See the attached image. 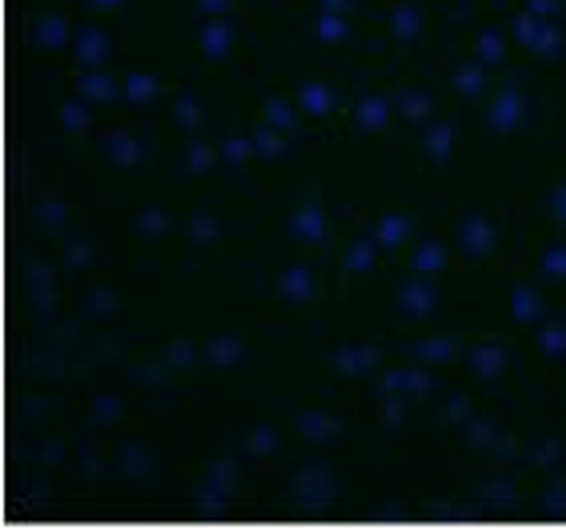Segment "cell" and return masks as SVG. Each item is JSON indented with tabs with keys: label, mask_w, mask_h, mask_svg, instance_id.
<instances>
[{
	"label": "cell",
	"mask_w": 566,
	"mask_h": 530,
	"mask_svg": "<svg viewBox=\"0 0 566 530\" xmlns=\"http://www.w3.org/2000/svg\"><path fill=\"white\" fill-rule=\"evenodd\" d=\"M523 121H526V93L518 89L514 76H506V81L494 89L491 105H486V113H482V125H486L494 137H511Z\"/></svg>",
	"instance_id": "1"
},
{
	"label": "cell",
	"mask_w": 566,
	"mask_h": 530,
	"mask_svg": "<svg viewBox=\"0 0 566 530\" xmlns=\"http://www.w3.org/2000/svg\"><path fill=\"white\" fill-rule=\"evenodd\" d=\"M494 249H499V229L486 214H467L458 221V253L470 261H482L491 258Z\"/></svg>",
	"instance_id": "2"
},
{
	"label": "cell",
	"mask_w": 566,
	"mask_h": 530,
	"mask_svg": "<svg viewBox=\"0 0 566 530\" xmlns=\"http://www.w3.org/2000/svg\"><path fill=\"white\" fill-rule=\"evenodd\" d=\"M398 310H402V318H430L438 310V290L430 285V278H422V273H415V278H406L402 285H398Z\"/></svg>",
	"instance_id": "3"
},
{
	"label": "cell",
	"mask_w": 566,
	"mask_h": 530,
	"mask_svg": "<svg viewBox=\"0 0 566 530\" xmlns=\"http://www.w3.org/2000/svg\"><path fill=\"white\" fill-rule=\"evenodd\" d=\"M290 233H294L302 246H317V241H326V233H329L326 206H322L317 197H305L302 206L294 209V217H290Z\"/></svg>",
	"instance_id": "4"
},
{
	"label": "cell",
	"mask_w": 566,
	"mask_h": 530,
	"mask_svg": "<svg viewBox=\"0 0 566 530\" xmlns=\"http://www.w3.org/2000/svg\"><path fill=\"white\" fill-rule=\"evenodd\" d=\"M201 56L206 61H226L229 53H233V41H238V24H233V17H206V24H201Z\"/></svg>",
	"instance_id": "5"
},
{
	"label": "cell",
	"mask_w": 566,
	"mask_h": 530,
	"mask_svg": "<svg viewBox=\"0 0 566 530\" xmlns=\"http://www.w3.org/2000/svg\"><path fill=\"white\" fill-rule=\"evenodd\" d=\"M467 362H470V374H474L479 382H494V378H502V370H506L511 354H506V346H502L499 337H486V342H479V346H470Z\"/></svg>",
	"instance_id": "6"
},
{
	"label": "cell",
	"mask_w": 566,
	"mask_h": 530,
	"mask_svg": "<svg viewBox=\"0 0 566 530\" xmlns=\"http://www.w3.org/2000/svg\"><path fill=\"white\" fill-rule=\"evenodd\" d=\"M105 56H109V33L97 29V24H85V29H76L73 37V61L81 69H101L105 65Z\"/></svg>",
	"instance_id": "7"
},
{
	"label": "cell",
	"mask_w": 566,
	"mask_h": 530,
	"mask_svg": "<svg viewBox=\"0 0 566 530\" xmlns=\"http://www.w3.org/2000/svg\"><path fill=\"white\" fill-rule=\"evenodd\" d=\"M394 113H398V108H394V97H386V93H366V97L354 105V129L381 133L386 125H390Z\"/></svg>",
	"instance_id": "8"
},
{
	"label": "cell",
	"mask_w": 566,
	"mask_h": 530,
	"mask_svg": "<svg viewBox=\"0 0 566 530\" xmlns=\"http://www.w3.org/2000/svg\"><path fill=\"white\" fill-rule=\"evenodd\" d=\"M101 153H105V162L117 165V169H133V165H142L145 157V145L125 129H113L101 137Z\"/></svg>",
	"instance_id": "9"
},
{
	"label": "cell",
	"mask_w": 566,
	"mask_h": 530,
	"mask_svg": "<svg viewBox=\"0 0 566 530\" xmlns=\"http://www.w3.org/2000/svg\"><path fill=\"white\" fill-rule=\"evenodd\" d=\"M454 121H430L422 133V157L430 165H447L450 157H454Z\"/></svg>",
	"instance_id": "10"
},
{
	"label": "cell",
	"mask_w": 566,
	"mask_h": 530,
	"mask_svg": "<svg viewBox=\"0 0 566 530\" xmlns=\"http://www.w3.org/2000/svg\"><path fill=\"white\" fill-rule=\"evenodd\" d=\"M29 41H33L36 49H44V53H56V49L69 44V21L61 12H44V17H36V21L29 24Z\"/></svg>",
	"instance_id": "11"
},
{
	"label": "cell",
	"mask_w": 566,
	"mask_h": 530,
	"mask_svg": "<svg viewBox=\"0 0 566 530\" xmlns=\"http://www.w3.org/2000/svg\"><path fill=\"white\" fill-rule=\"evenodd\" d=\"M381 389H386V394H402V398H422V394L434 389V378H430V370L426 366L422 370L402 366V370H394V374H386Z\"/></svg>",
	"instance_id": "12"
},
{
	"label": "cell",
	"mask_w": 566,
	"mask_h": 530,
	"mask_svg": "<svg viewBox=\"0 0 566 530\" xmlns=\"http://www.w3.org/2000/svg\"><path fill=\"white\" fill-rule=\"evenodd\" d=\"M381 362V350L378 346H338L334 350V370L338 374H346V378H358V374H370V370H378Z\"/></svg>",
	"instance_id": "13"
},
{
	"label": "cell",
	"mask_w": 566,
	"mask_h": 530,
	"mask_svg": "<svg viewBox=\"0 0 566 530\" xmlns=\"http://www.w3.org/2000/svg\"><path fill=\"white\" fill-rule=\"evenodd\" d=\"M491 89V65H482L479 56H470L467 65L454 69V93L467 101H479Z\"/></svg>",
	"instance_id": "14"
},
{
	"label": "cell",
	"mask_w": 566,
	"mask_h": 530,
	"mask_svg": "<svg viewBox=\"0 0 566 530\" xmlns=\"http://www.w3.org/2000/svg\"><path fill=\"white\" fill-rule=\"evenodd\" d=\"M314 290H317V282L305 266H290V270H282V278H277V293H282L285 305H305L314 298Z\"/></svg>",
	"instance_id": "15"
},
{
	"label": "cell",
	"mask_w": 566,
	"mask_h": 530,
	"mask_svg": "<svg viewBox=\"0 0 566 530\" xmlns=\"http://www.w3.org/2000/svg\"><path fill=\"white\" fill-rule=\"evenodd\" d=\"M511 318L518 325H543L546 322L543 293L534 290V285H514V293H511Z\"/></svg>",
	"instance_id": "16"
},
{
	"label": "cell",
	"mask_w": 566,
	"mask_h": 530,
	"mask_svg": "<svg viewBox=\"0 0 566 530\" xmlns=\"http://www.w3.org/2000/svg\"><path fill=\"white\" fill-rule=\"evenodd\" d=\"M76 97H85L88 105H109L117 97V81L101 69H81V81H76Z\"/></svg>",
	"instance_id": "17"
},
{
	"label": "cell",
	"mask_w": 566,
	"mask_h": 530,
	"mask_svg": "<svg viewBox=\"0 0 566 530\" xmlns=\"http://www.w3.org/2000/svg\"><path fill=\"white\" fill-rule=\"evenodd\" d=\"M394 108H398L410 125H430V117H434V101H430V93H422V89H398V93H394Z\"/></svg>",
	"instance_id": "18"
},
{
	"label": "cell",
	"mask_w": 566,
	"mask_h": 530,
	"mask_svg": "<svg viewBox=\"0 0 566 530\" xmlns=\"http://www.w3.org/2000/svg\"><path fill=\"white\" fill-rule=\"evenodd\" d=\"M410 229H415L410 214H381L378 221H374V238H378L381 249H398L410 241Z\"/></svg>",
	"instance_id": "19"
},
{
	"label": "cell",
	"mask_w": 566,
	"mask_h": 530,
	"mask_svg": "<svg viewBox=\"0 0 566 530\" xmlns=\"http://www.w3.org/2000/svg\"><path fill=\"white\" fill-rule=\"evenodd\" d=\"M447 270V246L438 238H426L415 246V258H410V273H422V278H434V273Z\"/></svg>",
	"instance_id": "20"
},
{
	"label": "cell",
	"mask_w": 566,
	"mask_h": 530,
	"mask_svg": "<svg viewBox=\"0 0 566 530\" xmlns=\"http://www.w3.org/2000/svg\"><path fill=\"white\" fill-rule=\"evenodd\" d=\"M329 108H334V93L322 81H302L297 85V113H305V117H329Z\"/></svg>",
	"instance_id": "21"
},
{
	"label": "cell",
	"mask_w": 566,
	"mask_h": 530,
	"mask_svg": "<svg viewBox=\"0 0 566 530\" xmlns=\"http://www.w3.org/2000/svg\"><path fill=\"white\" fill-rule=\"evenodd\" d=\"M245 357V346H241V337L238 334H218V337H209V346H206V362L213 370H233Z\"/></svg>",
	"instance_id": "22"
},
{
	"label": "cell",
	"mask_w": 566,
	"mask_h": 530,
	"mask_svg": "<svg viewBox=\"0 0 566 530\" xmlns=\"http://www.w3.org/2000/svg\"><path fill=\"white\" fill-rule=\"evenodd\" d=\"M410 354L422 357V366H447L450 357L458 354V337H450V334L422 337V342H415V346H410Z\"/></svg>",
	"instance_id": "23"
},
{
	"label": "cell",
	"mask_w": 566,
	"mask_h": 530,
	"mask_svg": "<svg viewBox=\"0 0 566 530\" xmlns=\"http://www.w3.org/2000/svg\"><path fill=\"white\" fill-rule=\"evenodd\" d=\"M390 37L398 44H415L418 37H422V9H415V4H398V9L390 12Z\"/></svg>",
	"instance_id": "24"
},
{
	"label": "cell",
	"mask_w": 566,
	"mask_h": 530,
	"mask_svg": "<svg viewBox=\"0 0 566 530\" xmlns=\"http://www.w3.org/2000/svg\"><path fill=\"white\" fill-rule=\"evenodd\" d=\"M297 430H302L310 443H334V438L342 434V423L338 418H329L326 411H310L297 418Z\"/></svg>",
	"instance_id": "25"
},
{
	"label": "cell",
	"mask_w": 566,
	"mask_h": 530,
	"mask_svg": "<svg viewBox=\"0 0 566 530\" xmlns=\"http://www.w3.org/2000/svg\"><path fill=\"white\" fill-rule=\"evenodd\" d=\"M378 253H381V246H378V238H358L354 246L346 249V258H342V266H346V273H370L374 266H378Z\"/></svg>",
	"instance_id": "26"
},
{
	"label": "cell",
	"mask_w": 566,
	"mask_h": 530,
	"mask_svg": "<svg viewBox=\"0 0 566 530\" xmlns=\"http://www.w3.org/2000/svg\"><path fill=\"white\" fill-rule=\"evenodd\" d=\"M218 233H221V217L209 214V209H197V214L186 221V238L193 241V246H213Z\"/></svg>",
	"instance_id": "27"
},
{
	"label": "cell",
	"mask_w": 566,
	"mask_h": 530,
	"mask_svg": "<svg viewBox=\"0 0 566 530\" xmlns=\"http://www.w3.org/2000/svg\"><path fill=\"white\" fill-rule=\"evenodd\" d=\"M253 137V149H258V157H265V162H273V157H282L285 149H290V133H282V129H273V125H258V129L250 133Z\"/></svg>",
	"instance_id": "28"
},
{
	"label": "cell",
	"mask_w": 566,
	"mask_h": 530,
	"mask_svg": "<svg viewBox=\"0 0 566 530\" xmlns=\"http://www.w3.org/2000/svg\"><path fill=\"white\" fill-rule=\"evenodd\" d=\"M346 37H349V17H346V12L322 9V17H317V41L342 44Z\"/></svg>",
	"instance_id": "29"
},
{
	"label": "cell",
	"mask_w": 566,
	"mask_h": 530,
	"mask_svg": "<svg viewBox=\"0 0 566 530\" xmlns=\"http://www.w3.org/2000/svg\"><path fill=\"white\" fill-rule=\"evenodd\" d=\"M474 56H479L482 65H502L506 61V41H502L499 29H486V33H479V41H474Z\"/></svg>",
	"instance_id": "30"
},
{
	"label": "cell",
	"mask_w": 566,
	"mask_h": 530,
	"mask_svg": "<svg viewBox=\"0 0 566 530\" xmlns=\"http://www.w3.org/2000/svg\"><path fill=\"white\" fill-rule=\"evenodd\" d=\"M133 229H137L145 241H157V238H165V229H169V217H165V209L145 206L142 214L133 217Z\"/></svg>",
	"instance_id": "31"
},
{
	"label": "cell",
	"mask_w": 566,
	"mask_h": 530,
	"mask_svg": "<svg viewBox=\"0 0 566 530\" xmlns=\"http://www.w3.org/2000/svg\"><path fill=\"white\" fill-rule=\"evenodd\" d=\"M265 125H273V129H282V133H294L297 129V113L290 101L282 97H265Z\"/></svg>",
	"instance_id": "32"
},
{
	"label": "cell",
	"mask_w": 566,
	"mask_h": 530,
	"mask_svg": "<svg viewBox=\"0 0 566 530\" xmlns=\"http://www.w3.org/2000/svg\"><path fill=\"white\" fill-rule=\"evenodd\" d=\"M538 350L546 357H566V322H543L538 325Z\"/></svg>",
	"instance_id": "33"
},
{
	"label": "cell",
	"mask_w": 566,
	"mask_h": 530,
	"mask_svg": "<svg viewBox=\"0 0 566 530\" xmlns=\"http://www.w3.org/2000/svg\"><path fill=\"white\" fill-rule=\"evenodd\" d=\"M157 93H161V81L153 73H133L129 81H125V97H129L133 105H149Z\"/></svg>",
	"instance_id": "34"
},
{
	"label": "cell",
	"mask_w": 566,
	"mask_h": 530,
	"mask_svg": "<svg viewBox=\"0 0 566 530\" xmlns=\"http://www.w3.org/2000/svg\"><path fill=\"white\" fill-rule=\"evenodd\" d=\"M88 101L85 97H76V101H65L61 105V125H65L69 133H85L88 125H93V113H88Z\"/></svg>",
	"instance_id": "35"
},
{
	"label": "cell",
	"mask_w": 566,
	"mask_h": 530,
	"mask_svg": "<svg viewBox=\"0 0 566 530\" xmlns=\"http://www.w3.org/2000/svg\"><path fill=\"white\" fill-rule=\"evenodd\" d=\"M174 121H177V129H181V133H193L197 125H201V105H197L193 93H177Z\"/></svg>",
	"instance_id": "36"
},
{
	"label": "cell",
	"mask_w": 566,
	"mask_h": 530,
	"mask_svg": "<svg viewBox=\"0 0 566 530\" xmlns=\"http://www.w3.org/2000/svg\"><path fill=\"white\" fill-rule=\"evenodd\" d=\"M534 56H558L563 53V29H558V21H543V29H538V37H534L531 44Z\"/></svg>",
	"instance_id": "37"
},
{
	"label": "cell",
	"mask_w": 566,
	"mask_h": 530,
	"mask_svg": "<svg viewBox=\"0 0 566 530\" xmlns=\"http://www.w3.org/2000/svg\"><path fill=\"white\" fill-rule=\"evenodd\" d=\"M538 270H543L546 278H555V282H566V241H555V246L543 249Z\"/></svg>",
	"instance_id": "38"
},
{
	"label": "cell",
	"mask_w": 566,
	"mask_h": 530,
	"mask_svg": "<svg viewBox=\"0 0 566 530\" xmlns=\"http://www.w3.org/2000/svg\"><path fill=\"white\" fill-rule=\"evenodd\" d=\"M218 157H221V153H213L209 145H201V142H189V145H186V169H189V174H197V177L209 174Z\"/></svg>",
	"instance_id": "39"
},
{
	"label": "cell",
	"mask_w": 566,
	"mask_h": 530,
	"mask_svg": "<svg viewBox=\"0 0 566 530\" xmlns=\"http://www.w3.org/2000/svg\"><path fill=\"white\" fill-rule=\"evenodd\" d=\"M538 29H543V17H534L531 9H523V12H518V17H514V21H511V33L518 37V44H526V49H531V44H534V37H538Z\"/></svg>",
	"instance_id": "40"
},
{
	"label": "cell",
	"mask_w": 566,
	"mask_h": 530,
	"mask_svg": "<svg viewBox=\"0 0 566 530\" xmlns=\"http://www.w3.org/2000/svg\"><path fill=\"white\" fill-rule=\"evenodd\" d=\"M221 162H229V165H245L253 157V137H229V142H221Z\"/></svg>",
	"instance_id": "41"
},
{
	"label": "cell",
	"mask_w": 566,
	"mask_h": 530,
	"mask_svg": "<svg viewBox=\"0 0 566 530\" xmlns=\"http://www.w3.org/2000/svg\"><path fill=\"white\" fill-rule=\"evenodd\" d=\"M277 443H282V438H277L273 426H253L250 430V455H273Z\"/></svg>",
	"instance_id": "42"
},
{
	"label": "cell",
	"mask_w": 566,
	"mask_h": 530,
	"mask_svg": "<svg viewBox=\"0 0 566 530\" xmlns=\"http://www.w3.org/2000/svg\"><path fill=\"white\" fill-rule=\"evenodd\" d=\"M494 438H499V426H494L491 418H470V426H467L470 446H491Z\"/></svg>",
	"instance_id": "43"
},
{
	"label": "cell",
	"mask_w": 566,
	"mask_h": 530,
	"mask_svg": "<svg viewBox=\"0 0 566 530\" xmlns=\"http://www.w3.org/2000/svg\"><path fill=\"white\" fill-rule=\"evenodd\" d=\"M36 217H41V226H44V229H53V233H56V229H65L69 209H61L56 201H44V206L36 209Z\"/></svg>",
	"instance_id": "44"
},
{
	"label": "cell",
	"mask_w": 566,
	"mask_h": 530,
	"mask_svg": "<svg viewBox=\"0 0 566 530\" xmlns=\"http://www.w3.org/2000/svg\"><path fill=\"white\" fill-rule=\"evenodd\" d=\"M543 515L551 519H566V487H551L543 495Z\"/></svg>",
	"instance_id": "45"
},
{
	"label": "cell",
	"mask_w": 566,
	"mask_h": 530,
	"mask_svg": "<svg viewBox=\"0 0 566 530\" xmlns=\"http://www.w3.org/2000/svg\"><path fill=\"white\" fill-rule=\"evenodd\" d=\"M551 221H555L558 229H566V181H558L555 189H551Z\"/></svg>",
	"instance_id": "46"
},
{
	"label": "cell",
	"mask_w": 566,
	"mask_h": 530,
	"mask_svg": "<svg viewBox=\"0 0 566 530\" xmlns=\"http://www.w3.org/2000/svg\"><path fill=\"white\" fill-rule=\"evenodd\" d=\"M189 357H193V346H189V342H177V346L165 354V370H169V366H186Z\"/></svg>",
	"instance_id": "47"
},
{
	"label": "cell",
	"mask_w": 566,
	"mask_h": 530,
	"mask_svg": "<svg viewBox=\"0 0 566 530\" xmlns=\"http://www.w3.org/2000/svg\"><path fill=\"white\" fill-rule=\"evenodd\" d=\"M526 9H531L534 17H543V21H555V17H558V0H526Z\"/></svg>",
	"instance_id": "48"
},
{
	"label": "cell",
	"mask_w": 566,
	"mask_h": 530,
	"mask_svg": "<svg viewBox=\"0 0 566 530\" xmlns=\"http://www.w3.org/2000/svg\"><path fill=\"white\" fill-rule=\"evenodd\" d=\"M233 9V0H197V12L201 17H226Z\"/></svg>",
	"instance_id": "49"
},
{
	"label": "cell",
	"mask_w": 566,
	"mask_h": 530,
	"mask_svg": "<svg viewBox=\"0 0 566 530\" xmlns=\"http://www.w3.org/2000/svg\"><path fill=\"white\" fill-rule=\"evenodd\" d=\"M450 402V406H442V418H447V423H450V418H467V414H470V406H467V398H462V394H454V398H447Z\"/></svg>",
	"instance_id": "50"
},
{
	"label": "cell",
	"mask_w": 566,
	"mask_h": 530,
	"mask_svg": "<svg viewBox=\"0 0 566 530\" xmlns=\"http://www.w3.org/2000/svg\"><path fill=\"white\" fill-rule=\"evenodd\" d=\"M109 293H88V314H109Z\"/></svg>",
	"instance_id": "51"
},
{
	"label": "cell",
	"mask_w": 566,
	"mask_h": 530,
	"mask_svg": "<svg viewBox=\"0 0 566 530\" xmlns=\"http://www.w3.org/2000/svg\"><path fill=\"white\" fill-rule=\"evenodd\" d=\"M125 0H88V9H101V12H113V9H120Z\"/></svg>",
	"instance_id": "52"
},
{
	"label": "cell",
	"mask_w": 566,
	"mask_h": 530,
	"mask_svg": "<svg viewBox=\"0 0 566 530\" xmlns=\"http://www.w3.org/2000/svg\"><path fill=\"white\" fill-rule=\"evenodd\" d=\"M322 9H334V12H349V0H322Z\"/></svg>",
	"instance_id": "53"
}]
</instances>
